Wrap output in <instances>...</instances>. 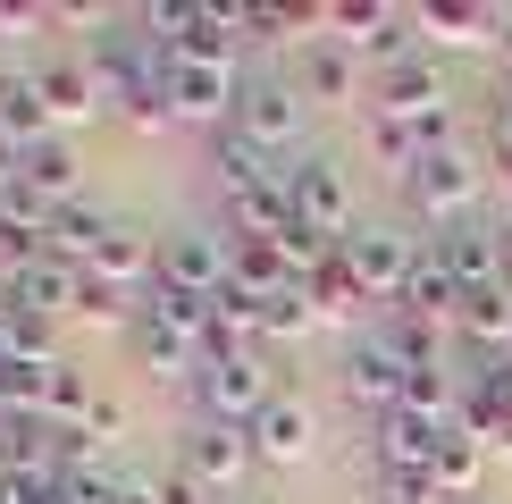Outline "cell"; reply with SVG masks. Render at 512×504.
Returning a JSON list of instances; mask_svg holds the SVG:
<instances>
[{"label": "cell", "instance_id": "1", "mask_svg": "<svg viewBox=\"0 0 512 504\" xmlns=\"http://www.w3.org/2000/svg\"><path fill=\"white\" fill-rule=\"evenodd\" d=\"M479 185H487V168L471 143H445V152H420V168L403 177V202L420 210V219L437 227H471V210H479Z\"/></svg>", "mask_w": 512, "mask_h": 504}, {"label": "cell", "instance_id": "2", "mask_svg": "<svg viewBox=\"0 0 512 504\" xmlns=\"http://www.w3.org/2000/svg\"><path fill=\"white\" fill-rule=\"evenodd\" d=\"M227 126H236L252 152H269V160H277L294 135H303V84H294V76H269V68H252V76L236 84V118H227Z\"/></svg>", "mask_w": 512, "mask_h": 504}, {"label": "cell", "instance_id": "3", "mask_svg": "<svg viewBox=\"0 0 512 504\" xmlns=\"http://www.w3.org/2000/svg\"><path fill=\"white\" fill-rule=\"evenodd\" d=\"M269 395H277V387H269L261 345H252V353H210V362L194 370V404H202V420H236V429H252Z\"/></svg>", "mask_w": 512, "mask_h": 504}, {"label": "cell", "instance_id": "4", "mask_svg": "<svg viewBox=\"0 0 512 504\" xmlns=\"http://www.w3.org/2000/svg\"><path fill=\"white\" fill-rule=\"evenodd\" d=\"M286 194H294V219H303L311 236H328V244L353 236V177H345L336 152H311L303 168H286Z\"/></svg>", "mask_w": 512, "mask_h": 504}, {"label": "cell", "instance_id": "5", "mask_svg": "<svg viewBox=\"0 0 512 504\" xmlns=\"http://www.w3.org/2000/svg\"><path fill=\"white\" fill-rule=\"evenodd\" d=\"M336 252H345V269L361 278V294H370V303H403V286H412V261H420V244L403 236V227H353Z\"/></svg>", "mask_w": 512, "mask_h": 504}, {"label": "cell", "instance_id": "6", "mask_svg": "<svg viewBox=\"0 0 512 504\" xmlns=\"http://www.w3.org/2000/svg\"><path fill=\"white\" fill-rule=\"evenodd\" d=\"M160 286L168 294H194V303H219V286H227V236H210V227L160 236Z\"/></svg>", "mask_w": 512, "mask_h": 504}, {"label": "cell", "instance_id": "7", "mask_svg": "<svg viewBox=\"0 0 512 504\" xmlns=\"http://www.w3.org/2000/svg\"><path fill=\"white\" fill-rule=\"evenodd\" d=\"M185 471L202 479L210 496H244V471H252V429L236 420H194V437H185Z\"/></svg>", "mask_w": 512, "mask_h": 504}, {"label": "cell", "instance_id": "8", "mask_svg": "<svg viewBox=\"0 0 512 504\" xmlns=\"http://www.w3.org/2000/svg\"><path fill=\"white\" fill-rule=\"evenodd\" d=\"M345 404H361V412H378L387 420L395 404H403V387H412V370H403V353L387 345V336H361V345L345 353Z\"/></svg>", "mask_w": 512, "mask_h": 504}, {"label": "cell", "instance_id": "9", "mask_svg": "<svg viewBox=\"0 0 512 504\" xmlns=\"http://www.w3.org/2000/svg\"><path fill=\"white\" fill-rule=\"evenodd\" d=\"M84 278L93 286H110V294H152L160 286V244L143 236V227H126V219H110V236L93 244V261H84Z\"/></svg>", "mask_w": 512, "mask_h": 504}, {"label": "cell", "instance_id": "10", "mask_svg": "<svg viewBox=\"0 0 512 504\" xmlns=\"http://www.w3.org/2000/svg\"><path fill=\"white\" fill-rule=\"evenodd\" d=\"M328 26H336V42H345L353 59H378V68L412 51V34H403L412 17H403V9H370V0L353 9V0H345V9H328Z\"/></svg>", "mask_w": 512, "mask_h": 504}, {"label": "cell", "instance_id": "11", "mask_svg": "<svg viewBox=\"0 0 512 504\" xmlns=\"http://www.w3.org/2000/svg\"><path fill=\"white\" fill-rule=\"evenodd\" d=\"M437 101H445V76H437V59L420 51V42L378 68V110L387 118H420V110H437Z\"/></svg>", "mask_w": 512, "mask_h": 504}, {"label": "cell", "instance_id": "12", "mask_svg": "<svg viewBox=\"0 0 512 504\" xmlns=\"http://www.w3.org/2000/svg\"><path fill=\"white\" fill-rule=\"evenodd\" d=\"M445 252V269H454L462 294H487V286H512L504 278V236H487V227H445V236H429Z\"/></svg>", "mask_w": 512, "mask_h": 504}, {"label": "cell", "instance_id": "13", "mask_svg": "<svg viewBox=\"0 0 512 504\" xmlns=\"http://www.w3.org/2000/svg\"><path fill=\"white\" fill-rule=\"evenodd\" d=\"M445 437H454L445 420H420L412 404H395L387 420H378V471H429Z\"/></svg>", "mask_w": 512, "mask_h": 504}, {"label": "cell", "instance_id": "14", "mask_svg": "<svg viewBox=\"0 0 512 504\" xmlns=\"http://www.w3.org/2000/svg\"><path fill=\"white\" fill-rule=\"evenodd\" d=\"M311 404L303 395H269L261 420H252V462H303L311 454Z\"/></svg>", "mask_w": 512, "mask_h": 504}, {"label": "cell", "instance_id": "15", "mask_svg": "<svg viewBox=\"0 0 512 504\" xmlns=\"http://www.w3.org/2000/svg\"><path fill=\"white\" fill-rule=\"evenodd\" d=\"M34 84H42V110H51V126H84V118L101 110V76L84 68V59H42Z\"/></svg>", "mask_w": 512, "mask_h": 504}, {"label": "cell", "instance_id": "16", "mask_svg": "<svg viewBox=\"0 0 512 504\" xmlns=\"http://www.w3.org/2000/svg\"><path fill=\"white\" fill-rule=\"evenodd\" d=\"M454 311H462V286H454V269H445V252H437V244H420V261H412V286H403V320L454 328Z\"/></svg>", "mask_w": 512, "mask_h": 504}, {"label": "cell", "instance_id": "17", "mask_svg": "<svg viewBox=\"0 0 512 504\" xmlns=\"http://www.w3.org/2000/svg\"><path fill=\"white\" fill-rule=\"evenodd\" d=\"M210 177H219V202H236V194H252V185H277L286 168H277L269 152H252L236 126H219V135H210Z\"/></svg>", "mask_w": 512, "mask_h": 504}, {"label": "cell", "instance_id": "18", "mask_svg": "<svg viewBox=\"0 0 512 504\" xmlns=\"http://www.w3.org/2000/svg\"><path fill=\"white\" fill-rule=\"evenodd\" d=\"M9 303L42 311V320H59V311H84V269H76V261H59V252H51V261H34L26 278L9 286Z\"/></svg>", "mask_w": 512, "mask_h": 504}, {"label": "cell", "instance_id": "19", "mask_svg": "<svg viewBox=\"0 0 512 504\" xmlns=\"http://www.w3.org/2000/svg\"><path fill=\"white\" fill-rule=\"evenodd\" d=\"M0 135L26 152V143H42V135H59L51 126V110H42V84H34V68H0Z\"/></svg>", "mask_w": 512, "mask_h": 504}, {"label": "cell", "instance_id": "20", "mask_svg": "<svg viewBox=\"0 0 512 504\" xmlns=\"http://www.w3.org/2000/svg\"><path fill=\"white\" fill-rule=\"evenodd\" d=\"M17 185H34L42 202H76V143L68 135H42V143H26V152H17Z\"/></svg>", "mask_w": 512, "mask_h": 504}, {"label": "cell", "instance_id": "21", "mask_svg": "<svg viewBox=\"0 0 512 504\" xmlns=\"http://www.w3.org/2000/svg\"><path fill=\"white\" fill-rule=\"evenodd\" d=\"M135 353H143V370H168V378H194V370L210 362L194 328H168V320H143V311H135Z\"/></svg>", "mask_w": 512, "mask_h": 504}, {"label": "cell", "instance_id": "22", "mask_svg": "<svg viewBox=\"0 0 512 504\" xmlns=\"http://www.w3.org/2000/svg\"><path fill=\"white\" fill-rule=\"evenodd\" d=\"M353 68H361V59L336 34H311L303 42V76H294V84H303V101H353Z\"/></svg>", "mask_w": 512, "mask_h": 504}, {"label": "cell", "instance_id": "23", "mask_svg": "<svg viewBox=\"0 0 512 504\" xmlns=\"http://www.w3.org/2000/svg\"><path fill=\"white\" fill-rule=\"evenodd\" d=\"M496 17L504 9H487V0H420L412 26L437 34V42H496Z\"/></svg>", "mask_w": 512, "mask_h": 504}, {"label": "cell", "instance_id": "24", "mask_svg": "<svg viewBox=\"0 0 512 504\" xmlns=\"http://www.w3.org/2000/svg\"><path fill=\"white\" fill-rule=\"evenodd\" d=\"M227 286H244V294H286L294 286V269L277 261V244H252V236H227Z\"/></svg>", "mask_w": 512, "mask_h": 504}, {"label": "cell", "instance_id": "25", "mask_svg": "<svg viewBox=\"0 0 512 504\" xmlns=\"http://www.w3.org/2000/svg\"><path fill=\"white\" fill-rule=\"evenodd\" d=\"M429 471H437V488L445 496H454V504H471V488H479V471H487V446H479V437H445V446H437V462H429Z\"/></svg>", "mask_w": 512, "mask_h": 504}, {"label": "cell", "instance_id": "26", "mask_svg": "<svg viewBox=\"0 0 512 504\" xmlns=\"http://www.w3.org/2000/svg\"><path fill=\"white\" fill-rule=\"evenodd\" d=\"M110 236V219H101V210H84V202H59V219H51V252L59 261H93V244Z\"/></svg>", "mask_w": 512, "mask_h": 504}, {"label": "cell", "instance_id": "27", "mask_svg": "<svg viewBox=\"0 0 512 504\" xmlns=\"http://www.w3.org/2000/svg\"><path fill=\"white\" fill-rule=\"evenodd\" d=\"M0 353H17V362H59L51 353V320L26 303H0Z\"/></svg>", "mask_w": 512, "mask_h": 504}, {"label": "cell", "instance_id": "28", "mask_svg": "<svg viewBox=\"0 0 512 504\" xmlns=\"http://www.w3.org/2000/svg\"><path fill=\"white\" fill-rule=\"evenodd\" d=\"M361 303H370V294H361V278L345 269V252H336V261L311 278V311H319V320H353Z\"/></svg>", "mask_w": 512, "mask_h": 504}, {"label": "cell", "instance_id": "29", "mask_svg": "<svg viewBox=\"0 0 512 504\" xmlns=\"http://www.w3.org/2000/svg\"><path fill=\"white\" fill-rule=\"evenodd\" d=\"M370 143H378V160H387L395 177H412V168H420V135H412V118L370 110Z\"/></svg>", "mask_w": 512, "mask_h": 504}, {"label": "cell", "instance_id": "30", "mask_svg": "<svg viewBox=\"0 0 512 504\" xmlns=\"http://www.w3.org/2000/svg\"><path fill=\"white\" fill-rule=\"evenodd\" d=\"M303 328H319L311 286H286V294H269V303H261V336H303Z\"/></svg>", "mask_w": 512, "mask_h": 504}, {"label": "cell", "instance_id": "31", "mask_svg": "<svg viewBox=\"0 0 512 504\" xmlns=\"http://www.w3.org/2000/svg\"><path fill=\"white\" fill-rule=\"evenodd\" d=\"M0 504H59V471H0Z\"/></svg>", "mask_w": 512, "mask_h": 504}, {"label": "cell", "instance_id": "32", "mask_svg": "<svg viewBox=\"0 0 512 504\" xmlns=\"http://www.w3.org/2000/svg\"><path fill=\"white\" fill-rule=\"evenodd\" d=\"M152 479H160V504H219L194 471H185V462H168V471H152Z\"/></svg>", "mask_w": 512, "mask_h": 504}, {"label": "cell", "instance_id": "33", "mask_svg": "<svg viewBox=\"0 0 512 504\" xmlns=\"http://www.w3.org/2000/svg\"><path fill=\"white\" fill-rule=\"evenodd\" d=\"M118 504H160V479L152 471H126L118 479Z\"/></svg>", "mask_w": 512, "mask_h": 504}, {"label": "cell", "instance_id": "34", "mask_svg": "<svg viewBox=\"0 0 512 504\" xmlns=\"http://www.w3.org/2000/svg\"><path fill=\"white\" fill-rule=\"evenodd\" d=\"M496 152H504V168H512V101L496 110Z\"/></svg>", "mask_w": 512, "mask_h": 504}, {"label": "cell", "instance_id": "35", "mask_svg": "<svg viewBox=\"0 0 512 504\" xmlns=\"http://www.w3.org/2000/svg\"><path fill=\"white\" fill-rule=\"evenodd\" d=\"M496 51H504V68H512V9L496 17Z\"/></svg>", "mask_w": 512, "mask_h": 504}, {"label": "cell", "instance_id": "36", "mask_svg": "<svg viewBox=\"0 0 512 504\" xmlns=\"http://www.w3.org/2000/svg\"><path fill=\"white\" fill-rule=\"evenodd\" d=\"M219 504H269V496H252V488H244V496H219Z\"/></svg>", "mask_w": 512, "mask_h": 504}, {"label": "cell", "instance_id": "37", "mask_svg": "<svg viewBox=\"0 0 512 504\" xmlns=\"http://www.w3.org/2000/svg\"><path fill=\"white\" fill-rule=\"evenodd\" d=\"M504 278H512V227H504Z\"/></svg>", "mask_w": 512, "mask_h": 504}, {"label": "cell", "instance_id": "38", "mask_svg": "<svg viewBox=\"0 0 512 504\" xmlns=\"http://www.w3.org/2000/svg\"><path fill=\"white\" fill-rule=\"evenodd\" d=\"M0 303H9V294H0Z\"/></svg>", "mask_w": 512, "mask_h": 504}, {"label": "cell", "instance_id": "39", "mask_svg": "<svg viewBox=\"0 0 512 504\" xmlns=\"http://www.w3.org/2000/svg\"><path fill=\"white\" fill-rule=\"evenodd\" d=\"M504 101H512V93H504Z\"/></svg>", "mask_w": 512, "mask_h": 504}]
</instances>
